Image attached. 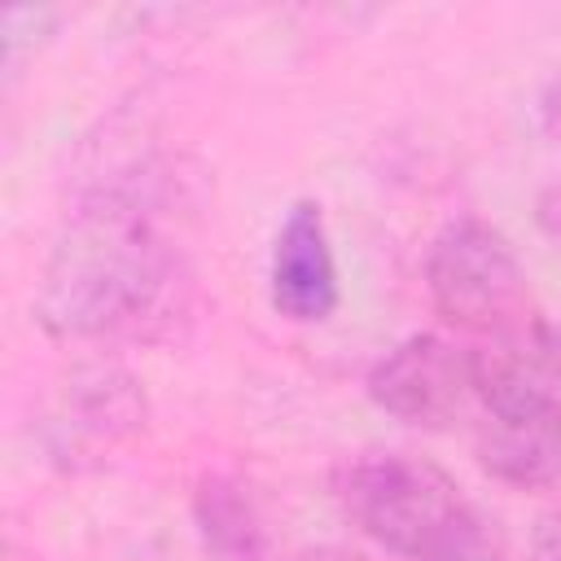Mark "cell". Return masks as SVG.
Segmentation results:
<instances>
[{
  "instance_id": "6da1fadb",
  "label": "cell",
  "mask_w": 561,
  "mask_h": 561,
  "mask_svg": "<svg viewBox=\"0 0 561 561\" xmlns=\"http://www.w3.org/2000/svg\"><path fill=\"white\" fill-rule=\"evenodd\" d=\"M180 276L171 245L131 202H101L79 210L53 241L35 320L57 342H96L158 324L175 302Z\"/></svg>"
},
{
  "instance_id": "7a4b0ae2",
  "label": "cell",
  "mask_w": 561,
  "mask_h": 561,
  "mask_svg": "<svg viewBox=\"0 0 561 561\" xmlns=\"http://www.w3.org/2000/svg\"><path fill=\"white\" fill-rule=\"evenodd\" d=\"M333 495L373 543L408 561H416L465 504L460 486L434 460L412 451H359L342 460Z\"/></svg>"
},
{
  "instance_id": "3957f363",
  "label": "cell",
  "mask_w": 561,
  "mask_h": 561,
  "mask_svg": "<svg viewBox=\"0 0 561 561\" xmlns=\"http://www.w3.org/2000/svg\"><path fill=\"white\" fill-rule=\"evenodd\" d=\"M425 289L434 311L469 333L491 337L526 320V267L513 241L486 219H456L430 241Z\"/></svg>"
},
{
  "instance_id": "277c9868",
  "label": "cell",
  "mask_w": 561,
  "mask_h": 561,
  "mask_svg": "<svg viewBox=\"0 0 561 561\" xmlns=\"http://www.w3.org/2000/svg\"><path fill=\"white\" fill-rule=\"evenodd\" d=\"M364 390L386 416L416 430H443L478 403L473 351L438 333H412L368 368Z\"/></svg>"
},
{
  "instance_id": "5b68a950",
  "label": "cell",
  "mask_w": 561,
  "mask_h": 561,
  "mask_svg": "<svg viewBox=\"0 0 561 561\" xmlns=\"http://www.w3.org/2000/svg\"><path fill=\"white\" fill-rule=\"evenodd\" d=\"M478 403L491 416L561 408V329L526 316L473 351Z\"/></svg>"
},
{
  "instance_id": "8992f818",
  "label": "cell",
  "mask_w": 561,
  "mask_h": 561,
  "mask_svg": "<svg viewBox=\"0 0 561 561\" xmlns=\"http://www.w3.org/2000/svg\"><path fill=\"white\" fill-rule=\"evenodd\" d=\"M267 298L294 324H320L337 311V259L320 202H294L276 228L267 259Z\"/></svg>"
},
{
  "instance_id": "52a82bcc",
  "label": "cell",
  "mask_w": 561,
  "mask_h": 561,
  "mask_svg": "<svg viewBox=\"0 0 561 561\" xmlns=\"http://www.w3.org/2000/svg\"><path fill=\"white\" fill-rule=\"evenodd\" d=\"M145 425V390L131 373L96 364L75 373V381H66L61 403L53 412V447L57 456H88L96 447H114L127 434H136Z\"/></svg>"
},
{
  "instance_id": "ba28073f",
  "label": "cell",
  "mask_w": 561,
  "mask_h": 561,
  "mask_svg": "<svg viewBox=\"0 0 561 561\" xmlns=\"http://www.w3.org/2000/svg\"><path fill=\"white\" fill-rule=\"evenodd\" d=\"M478 465L517 491H543L561 482V408L491 416L478 430Z\"/></svg>"
},
{
  "instance_id": "9c48e42d",
  "label": "cell",
  "mask_w": 561,
  "mask_h": 561,
  "mask_svg": "<svg viewBox=\"0 0 561 561\" xmlns=\"http://www.w3.org/2000/svg\"><path fill=\"white\" fill-rule=\"evenodd\" d=\"M193 530L210 561H267L272 539L254 491L232 473H206L193 491Z\"/></svg>"
},
{
  "instance_id": "30bf717a",
  "label": "cell",
  "mask_w": 561,
  "mask_h": 561,
  "mask_svg": "<svg viewBox=\"0 0 561 561\" xmlns=\"http://www.w3.org/2000/svg\"><path fill=\"white\" fill-rule=\"evenodd\" d=\"M416 561H508V539L491 513L465 500L460 513L425 543Z\"/></svg>"
},
{
  "instance_id": "8fae6325",
  "label": "cell",
  "mask_w": 561,
  "mask_h": 561,
  "mask_svg": "<svg viewBox=\"0 0 561 561\" xmlns=\"http://www.w3.org/2000/svg\"><path fill=\"white\" fill-rule=\"evenodd\" d=\"M526 561H561V504L535 517L526 539Z\"/></svg>"
},
{
  "instance_id": "7c38bea8",
  "label": "cell",
  "mask_w": 561,
  "mask_h": 561,
  "mask_svg": "<svg viewBox=\"0 0 561 561\" xmlns=\"http://www.w3.org/2000/svg\"><path fill=\"white\" fill-rule=\"evenodd\" d=\"M535 219H539V228L561 245V175L539 193V202H535Z\"/></svg>"
},
{
  "instance_id": "4fadbf2b",
  "label": "cell",
  "mask_w": 561,
  "mask_h": 561,
  "mask_svg": "<svg viewBox=\"0 0 561 561\" xmlns=\"http://www.w3.org/2000/svg\"><path fill=\"white\" fill-rule=\"evenodd\" d=\"M280 561H364V557L355 548H342V543H307V548H294Z\"/></svg>"
},
{
  "instance_id": "5bb4252c",
  "label": "cell",
  "mask_w": 561,
  "mask_h": 561,
  "mask_svg": "<svg viewBox=\"0 0 561 561\" xmlns=\"http://www.w3.org/2000/svg\"><path fill=\"white\" fill-rule=\"evenodd\" d=\"M539 118H543L548 136L561 140V75L548 83V92H543V101H539Z\"/></svg>"
}]
</instances>
